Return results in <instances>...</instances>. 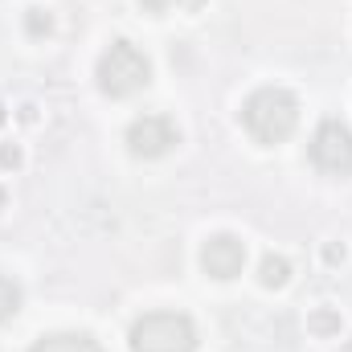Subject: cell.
Returning <instances> with one entry per match:
<instances>
[{
    "label": "cell",
    "instance_id": "1",
    "mask_svg": "<svg viewBox=\"0 0 352 352\" xmlns=\"http://www.w3.org/2000/svg\"><path fill=\"white\" fill-rule=\"evenodd\" d=\"M242 123H246V131H250L263 148H274V144H283V140L295 131V123H299V102H295L291 90L263 87L242 102Z\"/></svg>",
    "mask_w": 352,
    "mask_h": 352
},
{
    "label": "cell",
    "instance_id": "2",
    "mask_svg": "<svg viewBox=\"0 0 352 352\" xmlns=\"http://www.w3.org/2000/svg\"><path fill=\"white\" fill-rule=\"evenodd\" d=\"M94 78H98V90L102 94L127 98V94H135V90H144L152 82V66H148V58L131 41H111V50L98 58Z\"/></svg>",
    "mask_w": 352,
    "mask_h": 352
},
{
    "label": "cell",
    "instance_id": "3",
    "mask_svg": "<svg viewBox=\"0 0 352 352\" xmlns=\"http://www.w3.org/2000/svg\"><path fill=\"white\" fill-rule=\"evenodd\" d=\"M197 328L180 311H152L131 328V352H192Z\"/></svg>",
    "mask_w": 352,
    "mask_h": 352
},
{
    "label": "cell",
    "instance_id": "4",
    "mask_svg": "<svg viewBox=\"0 0 352 352\" xmlns=\"http://www.w3.org/2000/svg\"><path fill=\"white\" fill-rule=\"evenodd\" d=\"M311 164L328 176L352 173V131L340 119H324L311 135Z\"/></svg>",
    "mask_w": 352,
    "mask_h": 352
},
{
    "label": "cell",
    "instance_id": "5",
    "mask_svg": "<svg viewBox=\"0 0 352 352\" xmlns=\"http://www.w3.org/2000/svg\"><path fill=\"white\" fill-rule=\"evenodd\" d=\"M173 144H180V131L168 115H144L127 127V148L140 160H156V156L173 152Z\"/></svg>",
    "mask_w": 352,
    "mask_h": 352
},
{
    "label": "cell",
    "instance_id": "6",
    "mask_svg": "<svg viewBox=\"0 0 352 352\" xmlns=\"http://www.w3.org/2000/svg\"><path fill=\"white\" fill-rule=\"evenodd\" d=\"M201 266L209 278H238L242 266H246V242L234 238V234H217L205 242L201 250Z\"/></svg>",
    "mask_w": 352,
    "mask_h": 352
},
{
    "label": "cell",
    "instance_id": "7",
    "mask_svg": "<svg viewBox=\"0 0 352 352\" xmlns=\"http://www.w3.org/2000/svg\"><path fill=\"white\" fill-rule=\"evenodd\" d=\"M29 352H102L90 336H74V332H58V336H45L37 340Z\"/></svg>",
    "mask_w": 352,
    "mask_h": 352
},
{
    "label": "cell",
    "instance_id": "8",
    "mask_svg": "<svg viewBox=\"0 0 352 352\" xmlns=\"http://www.w3.org/2000/svg\"><path fill=\"white\" fill-rule=\"evenodd\" d=\"M287 278H291V263L283 254H266L263 266H258V283L263 287H283Z\"/></svg>",
    "mask_w": 352,
    "mask_h": 352
},
{
    "label": "cell",
    "instance_id": "9",
    "mask_svg": "<svg viewBox=\"0 0 352 352\" xmlns=\"http://www.w3.org/2000/svg\"><path fill=\"white\" fill-rule=\"evenodd\" d=\"M16 311H21V287H16L8 274H0V324L12 320Z\"/></svg>",
    "mask_w": 352,
    "mask_h": 352
},
{
    "label": "cell",
    "instance_id": "10",
    "mask_svg": "<svg viewBox=\"0 0 352 352\" xmlns=\"http://www.w3.org/2000/svg\"><path fill=\"white\" fill-rule=\"evenodd\" d=\"M25 25H29V33H33V37H41V33H50V29H54V21H50V12H41V8H29V16H25Z\"/></svg>",
    "mask_w": 352,
    "mask_h": 352
},
{
    "label": "cell",
    "instance_id": "11",
    "mask_svg": "<svg viewBox=\"0 0 352 352\" xmlns=\"http://www.w3.org/2000/svg\"><path fill=\"white\" fill-rule=\"evenodd\" d=\"M21 164V148L16 144H4L0 148V168H16Z\"/></svg>",
    "mask_w": 352,
    "mask_h": 352
},
{
    "label": "cell",
    "instance_id": "12",
    "mask_svg": "<svg viewBox=\"0 0 352 352\" xmlns=\"http://www.w3.org/2000/svg\"><path fill=\"white\" fill-rule=\"evenodd\" d=\"M140 4H144L148 12H164V8H168V0H140Z\"/></svg>",
    "mask_w": 352,
    "mask_h": 352
},
{
    "label": "cell",
    "instance_id": "13",
    "mask_svg": "<svg viewBox=\"0 0 352 352\" xmlns=\"http://www.w3.org/2000/svg\"><path fill=\"white\" fill-rule=\"evenodd\" d=\"M0 209H4V188H0Z\"/></svg>",
    "mask_w": 352,
    "mask_h": 352
},
{
    "label": "cell",
    "instance_id": "14",
    "mask_svg": "<svg viewBox=\"0 0 352 352\" xmlns=\"http://www.w3.org/2000/svg\"><path fill=\"white\" fill-rule=\"evenodd\" d=\"M0 123H4V107H0Z\"/></svg>",
    "mask_w": 352,
    "mask_h": 352
}]
</instances>
